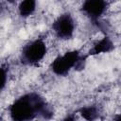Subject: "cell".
Here are the masks:
<instances>
[{
    "label": "cell",
    "instance_id": "6da1fadb",
    "mask_svg": "<svg viewBox=\"0 0 121 121\" xmlns=\"http://www.w3.org/2000/svg\"><path fill=\"white\" fill-rule=\"evenodd\" d=\"M7 112L13 121L49 119L56 113V109L45 96L36 91H27L16 96L8 106Z\"/></svg>",
    "mask_w": 121,
    "mask_h": 121
},
{
    "label": "cell",
    "instance_id": "7a4b0ae2",
    "mask_svg": "<svg viewBox=\"0 0 121 121\" xmlns=\"http://www.w3.org/2000/svg\"><path fill=\"white\" fill-rule=\"evenodd\" d=\"M59 52L51 48L46 35H41L26 41L20 48L18 62L26 68H39L50 63Z\"/></svg>",
    "mask_w": 121,
    "mask_h": 121
},
{
    "label": "cell",
    "instance_id": "3957f363",
    "mask_svg": "<svg viewBox=\"0 0 121 121\" xmlns=\"http://www.w3.org/2000/svg\"><path fill=\"white\" fill-rule=\"evenodd\" d=\"M88 56L81 49L69 48L59 52L48 64V70L54 77L66 78L71 72H79L86 66Z\"/></svg>",
    "mask_w": 121,
    "mask_h": 121
},
{
    "label": "cell",
    "instance_id": "277c9868",
    "mask_svg": "<svg viewBox=\"0 0 121 121\" xmlns=\"http://www.w3.org/2000/svg\"><path fill=\"white\" fill-rule=\"evenodd\" d=\"M78 30V20L69 10L58 13L51 21L49 32L60 43H71Z\"/></svg>",
    "mask_w": 121,
    "mask_h": 121
},
{
    "label": "cell",
    "instance_id": "5b68a950",
    "mask_svg": "<svg viewBox=\"0 0 121 121\" xmlns=\"http://www.w3.org/2000/svg\"><path fill=\"white\" fill-rule=\"evenodd\" d=\"M111 2V0H79L77 9L95 27V25L107 17Z\"/></svg>",
    "mask_w": 121,
    "mask_h": 121
},
{
    "label": "cell",
    "instance_id": "8992f818",
    "mask_svg": "<svg viewBox=\"0 0 121 121\" xmlns=\"http://www.w3.org/2000/svg\"><path fill=\"white\" fill-rule=\"evenodd\" d=\"M39 0H19L16 7V14L21 20H30L36 17Z\"/></svg>",
    "mask_w": 121,
    "mask_h": 121
},
{
    "label": "cell",
    "instance_id": "52a82bcc",
    "mask_svg": "<svg viewBox=\"0 0 121 121\" xmlns=\"http://www.w3.org/2000/svg\"><path fill=\"white\" fill-rule=\"evenodd\" d=\"M78 115L86 120H94L104 113V106L97 102H92L80 106L77 110Z\"/></svg>",
    "mask_w": 121,
    "mask_h": 121
},
{
    "label": "cell",
    "instance_id": "ba28073f",
    "mask_svg": "<svg viewBox=\"0 0 121 121\" xmlns=\"http://www.w3.org/2000/svg\"><path fill=\"white\" fill-rule=\"evenodd\" d=\"M3 1H5L6 2V4L7 5H9V6H16L17 5V3L19 2V0H3Z\"/></svg>",
    "mask_w": 121,
    "mask_h": 121
}]
</instances>
